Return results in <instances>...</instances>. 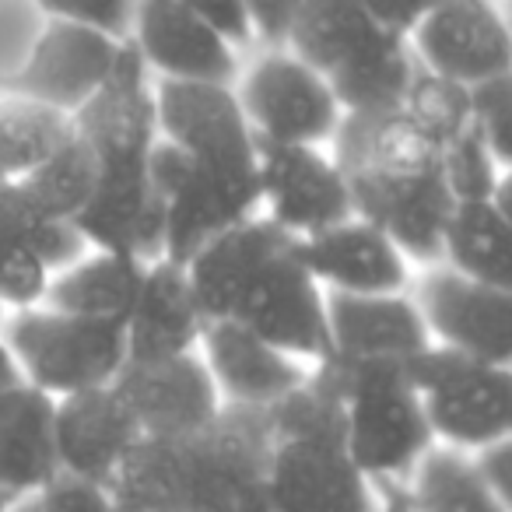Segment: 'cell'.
Wrapping results in <instances>:
<instances>
[{
  "label": "cell",
  "mask_w": 512,
  "mask_h": 512,
  "mask_svg": "<svg viewBox=\"0 0 512 512\" xmlns=\"http://www.w3.org/2000/svg\"><path fill=\"white\" fill-rule=\"evenodd\" d=\"M15 498H8V495H0V512H11V509H15Z\"/></svg>",
  "instance_id": "cell-43"
},
{
  "label": "cell",
  "mask_w": 512,
  "mask_h": 512,
  "mask_svg": "<svg viewBox=\"0 0 512 512\" xmlns=\"http://www.w3.org/2000/svg\"><path fill=\"white\" fill-rule=\"evenodd\" d=\"M183 4L190 15H197L200 22H207L221 39L239 50V46H249L253 36H249V22H246V11H242V0H176Z\"/></svg>",
  "instance_id": "cell-38"
},
{
  "label": "cell",
  "mask_w": 512,
  "mask_h": 512,
  "mask_svg": "<svg viewBox=\"0 0 512 512\" xmlns=\"http://www.w3.org/2000/svg\"><path fill=\"white\" fill-rule=\"evenodd\" d=\"M414 74H418V60L407 39L390 36L376 50L327 74V85L344 116H379L404 106Z\"/></svg>",
  "instance_id": "cell-27"
},
{
  "label": "cell",
  "mask_w": 512,
  "mask_h": 512,
  "mask_svg": "<svg viewBox=\"0 0 512 512\" xmlns=\"http://www.w3.org/2000/svg\"><path fill=\"white\" fill-rule=\"evenodd\" d=\"M235 88V99L260 144H330L344 113L327 78L292 50H264Z\"/></svg>",
  "instance_id": "cell-9"
},
{
  "label": "cell",
  "mask_w": 512,
  "mask_h": 512,
  "mask_svg": "<svg viewBox=\"0 0 512 512\" xmlns=\"http://www.w3.org/2000/svg\"><path fill=\"white\" fill-rule=\"evenodd\" d=\"M267 411L228 407L197 435H144L109 481L116 512H271Z\"/></svg>",
  "instance_id": "cell-2"
},
{
  "label": "cell",
  "mask_w": 512,
  "mask_h": 512,
  "mask_svg": "<svg viewBox=\"0 0 512 512\" xmlns=\"http://www.w3.org/2000/svg\"><path fill=\"white\" fill-rule=\"evenodd\" d=\"M197 351L228 407L271 411L309 379V369L299 358L232 320L204 323Z\"/></svg>",
  "instance_id": "cell-20"
},
{
  "label": "cell",
  "mask_w": 512,
  "mask_h": 512,
  "mask_svg": "<svg viewBox=\"0 0 512 512\" xmlns=\"http://www.w3.org/2000/svg\"><path fill=\"white\" fill-rule=\"evenodd\" d=\"M148 264L113 249H88L78 264L64 267L50 278L43 306L60 313L92 316V320L120 323L134 309Z\"/></svg>",
  "instance_id": "cell-25"
},
{
  "label": "cell",
  "mask_w": 512,
  "mask_h": 512,
  "mask_svg": "<svg viewBox=\"0 0 512 512\" xmlns=\"http://www.w3.org/2000/svg\"><path fill=\"white\" fill-rule=\"evenodd\" d=\"M264 481L271 512H386L379 484L355 467L341 442L274 439Z\"/></svg>",
  "instance_id": "cell-13"
},
{
  "label": "cell",
  "mask_w": 512,
  "mask_h": 512,
  "mask_svg": "<svg viewBox=\"0 0 512 512\" xmlns=\"http://www.w3.org/2000/svg\"><path fill=\"white\" fill-rule=\"evenodd\" d=\"M295 249L316 285L334 295H397L411 278V260L397 242L358 214L295 239Z\"/></svg>",
  "instance_id": "cell-19"
},
{
  "label": "cell",
  "mask_w": 512,
  "mask_h": 512,
  "mask_svg": "<svg viewBox=\"0 0 512 512\" xmlns=\"http://www.w3.org/2000/svg\"><path fill=\"white\" fill-rule=\"evenodd\" d=\"M400 109H404L439 148H446L449 141H456V137L470 127V88L418 67V74H414L411 88H407V99Z\"/></svg>",
  "instance_id": "cell-31"
},
{
  "label": "cell",
  "mask_w": 512,
  "mask_h": 512,
  "mask_svg": "<svg viewBox=\"0 0 512 512\" xmlns=\"http://www.w3.org/2000/svg\"><path fill=\"white\" fill-rule=\"evenodd\" d=\"M141 439V425L116 386L53 400V453L60 477L109 488Z\"/></svg>",
  "instance_id": "cell-18"
},
{
  "label": "cell",
  "mask_w": 512,
  "mask_h": 512,
  "mask_svg": "<svg viewBox=\"0 0 512 512\" xmlns=\"http://www.w3.org/2000/svg\"><path fill=\"white\" fill-rule=\"evenodd\" d=\"M43 29L46 15L36 8V0H0V95L15 88Z\"/></svg>",
  "instance_id": "cell-33"
},
{
  "label": "cell",
  "mask_w": 512,
  "mask_h": 512,
  "mask_svg": "<svg viewBox=\"0 0 512 512\" xmlns=\"http://www.w3.org/2000/svg\"><path fill=\"white\" fill-rule=\"evenodd\" d=\"M411 512H512L509 502L481 481L463 449L432 446L407 477Z\"/></svg>",
  "instance_id": "cell-28"
},
{
  "label": "cell",
  "mask_w": 512,
  "mask_h": 512,
  "mask_svg": "<svg viewBox=\"0 0 512 512\" xmlns=\"http://www.w3.org/2000/svg\"><path fill=\"white\" fill-rule=\"evenodd\" d=\"M123 43L127 39L85 25L46 22L11 92L74 120L113 78Z\"/></svg>",
  "instance_id": "cell-15"
},
{
  "label": "cell",
  "mask_w": 512,
  "mask_h": 512,
  "mask_svg": "<svg viewBox=\"0 0 512 512\" xmlns=\"http://www.w3.org/2000/svg\"><path fill=\"white\" fill-rule=\"evenodd\" d=\"M11 512H43V505H39V498H22Z\"/></svg>",
  "instance_id": "cell-42"
},
{
  "label": "cell",
  "mask_w": 512,
  "mask_h": 512,
  "mask_svg": "<svg viewBox=\"0 0 512 512\" xmlns=\"http://www.w3.org/2000/svg\"><path fill=\"white\" fill-rule=\"evenodd\" d=\"M435 0H362L365 15L379 25L383 32L397 39H407L414 29H418L421 18L432 11Z\"/></svg>",
  "instance_id": "cell-39"
},
{
  "label": "cell",
  "mask_w": 512,
  "mask_h": 512,
  "mask_svg": "<svg viewBox=\"0 0 512 512\" xmlns=\"http://www.w3.org/2000/svg\"><path fill=\"white\" fill-rule=\"evenodd\" d=\"M442 179H446V190L453 197V204H463V200H491L498 193V186L509 179V169L467 127L456 141H449L442 148Z\"/></svg>",
  "instance_id": "cell-32"
},
{
  "label": "cell",
  "mask_w": 512,
  "mask_h": 512,
  "mask_svg": "<svg viewBox=\"0 0 512 512\" xmlns=\"http://www.w3.org/2000/svg\"><path fill=\"white\" fill-rule=\"evenodd\" d=\"M74 130L99 158V186L92 204L74 225L92 249L137 256L144 264L162 260L165 221L148 186V158L158 144L155 81L130 43L99 95L81 113Z\"/></svg>",
  "instance_id": "cell-3"
},
{
  "label": "cell",
  "mask_w": 512,
  "mask_h": 512,
  "mask_svg": "<svg viewBox=\"0 0 512 512\" xmlns=\"http://www.w3.org/2000/svg\"><path fill=\"white\" fill-rule=\"evenodd\" d=\"M330 144L358 218L383 228L407 260L439 264L442 228L453 211L439 144L404 109L344 116Z\"/></svg>",
  "instance_id": "cell-4"
},
{
  "label": "cell",
  "mask_w": 512,
  "mask_h": 512,
  "mask_svg": "<svg viewBox=\"0 0 512 512\" xmlns=\"http://www.w3.org/2000/svg\"><path fill=\"white\" fill-rule=\"evenodd\" d=\"M18 383H22V372H18L8 344H4V337H0V397H4L8 390H15Z\"/></svg>",
  "instance_id": "cell-41"
},
{
  "label": "cell",
  "mask_w": 512,
  "mask_h": 512,
  "mask_svg": "<svg viewBox=\"0 0 512 512\" xmlns=\"http://www.w3.org/2000/svg\"><path fill=\"white\" fill-rule=\"evenodd\" d=\"M249 36L264 50H288V39L299 22L302 0H242Z\"/></svg>",
  "instance_id": "cell-36"
},
{
  "label": "cell",
  "mask_w": 512,
  "mask_h": 512,
  "mask_svg": "<svg viewBox=\"0 0 512 512\" xmlns=\"http://www.w3.org/2000/svg\"><path fill=\"white\" fill-rule=\"evenodd\" d=\"M200 334H204V313L193 299L186 271L172 260H151L134 309L123 320L127 362L190 355L200 348Z\"/></svg>",
  "instance_id": "cell-22"
},
{
  "label": "cell",
  "mask_w": 512,
  "mask_h": 512,
  "mask_svg": "<svg viewBox=\"0 0 512 512\" xmlns=\"http://www.w3.org/2000/svg\"><path fill=\"white\" fill-rule=\"evenodd\" d=\"M428 341L481 362L512 365V292L435 267L418 288Z\"/></svg>",
  "instance_id": "cell-16"
},
{
  "label": "cell",
  "mask_w": 512,
  "mask_h": 512,
  "mask_svg": "<svg viewBox=\"0 0 512 512\" xmlns=\"http://www.w3.org/2000/svg\"><path fill=\"white\" fill-rule=\"evenodd\" d=\"M327 337L337 362L404 365L428 348V330L414 299L397 295H334L327 292Z\"/></svg>",
  "instance_id": "cell-21"
},
{
  "label": "cell",
  "mask_w": 512,
  "mask_h": 512,
  "mask_svg": "<svg viewBox=\"0 0 512 512\" xmlns=\"http://www.w3.org/2000/svg\"><path fill=\"white\" fill-rule=\"evenodd\" d=\"M113 386L141 425V432L155 439L197 435L225 411V400L200 351L158 358V362H127Z\"/></svg>",
  "instance_id": "cell-17"
},
{
  "label": "cell",
  "mask_w": 512,
  "mask_h": 512,
  "mask_svg": "<svg viewBox=\"0 0 512 512\" xmlns=\"http://www.w3.org/2000/svg\"><path fill=\"white\" fill-rule=\"evenodd\" d=\"M407 46L421 71L463 88L512 74V32L491 0H435Z\"/></svg>",
  "instance_id": "cell-12"
},
{
  "label": "cell",
  "mask_w": 512,
  "mask_h": 512,
  "mask_svg": "<svg viewBox=\"0 0 512 512\" xmlns=\"http://www.w3.org/2000/svg\"><path fill=\"white\" fill-rule=\"evenodd\" d=\"M470 460H474L481 481L488 484L502 502L512 505V439H502V442H491V446L474 449Z\"/></svg>",
  "instance_id": "cell-40"
},
{
  "label": "cell",
  "mask_w": 512,
  "mask_h": 512,
  "mask_svg": "<svg viewBox=\"0 0 512 512\" xmlns=\"http://www.w3.org/2000/svg\"><path fill=\"white\" fill-rule=\"evenodd\" d=\"M204 323L232 320L299 362L330 355L327 292L302 267L295 239L264 214L214 235L183 264Z\"/></svg>",
  "instance_id": "cell-1"
},
{
  "label": "cell",
  "mask_w": 512,
  "mask_h": 512,
  "mask_svg": "<svg viewBox=\"0 0 512 512\" xmlns=\"http://www.w3.org/2000/svg\"><path fill=\"white\" fill-rule=\"evenodd\" d=\"M313 372L341 397L344 453L355 467L376 484L407 481L435 439L404 365L323 358Z\"/></svg>",
  "instance_id": "cell-5"
},
{
  "label": "cell",
  "mask_w": 512,
  "mask_h": 512,
  "mask_svg": "<svg viewBox=\"0 0 512 512\" xmlns=\"http://www.w3.org/2000/svg\"><path fill=\"white\" fill-rule=\"evenodd\" d=\"M0 337L22 383L53 400L113 386L127 369V337L120 323L32 306L4 316Z\"/></svg>",
  "instance_id": "cell-7"
},
{
  "label": "cell",
  "mask_w": 512,
  "mask_h": 512,
  "mask_svg": "<svg viewBox=\"0 0 512 512\" xmlns=\"http://www.w3.org/2000/svg\"><path fill=\"white\" fill-rule=\"evenodd\" d=\"M435 446L474 453L512 439V365L428 344L404 362Z\"/></svg>",
  "instance_id": "cell-8"
},
{
  "label": "cell",
  "mask_w": 512,
  "mask_h": 512,
  "mask_svg": "<svg viewBox=\"0 0 512 512\" xmlns=\"http://www.w3.org/2000/svg\"><path fill=\"white\" fill-rule=\"evenodd\" d=\"M127 43L155 81L235 85L239 50L176 0H134Z\"/></svg>",
  "instance_id": "cell-14"
},
{
  "label": "cell",
  "mask_w": 512,
  "mask_h": 512,
  "mask_svg": "<svg viewBox=\"0 0 512 512\" xmlns=\"http://www.w3.org/2000/svg\"><path fill=\"white\" fill-rule=\"evenodd\" d=\"M22 186L46 214L78 221L85 207L92 204L95 186H99V158H95L92 144L74 130L64 141V148L50 162L39 165Z\"/></svg>",
  "instance_id": "cell-30"
},
{
  "label": "cell",
  "mask_w": 512,
  "mask_h": 512,
  "mask_svg": "<svg viewBox=\"0 0 512 512\" xmlns=\"http://www.w3.org/2000/svg\"><path fill=\"white\" fill-rule=\"evenodd\" d=\"M74 134V120L25 95H0V183H25Z\"/></svg>",
  "instance_id": "cell-29"
},
{
  "label": "cell",
  "mask_w": 512,
  "mask_h": 512,
  "mask_svg": "<svg viewBox=\"0 0 512 512\" xmlns=\"http://www.w3.org/2000/svg\"><path fill=\"white\" fill-rule=\"evenodd\" d=\"M256 186L264 218L288 239H309L355 214L334 155L313 144H260Z\"/></svg>",
  "instance_id": "cell-11"
},
{
  "label": "cell",
  "mask_w": 512,
  "mask_h": 512,
  "mask_svg": "<svg viewBox=\"0 0 512 512\" xmlns=\"http://www.w3.org/2000/svg\"><path fill=\"white\" fill-rule=\"evenodd\" d=\"M39 505L43 512H116L113 498L99 484L71 481V477H57L39 491Z\"/></svg>",
  "instance_id": "cell-37"
},
{
  "label": "cell",
  "mask_w": 512,
  "mask_h": 512,
  "mask_svg": "<svg viewBox=\"0 0 512 512\" xmlns=\"http://www.w3.org/2000/svg\"><path fill=\"white\" fill-rule=\"evenodd\" d=\"M470 130L509 169L512 162V74L470 88Z\"/></svg>",
  "instance_id": "cell-34"
},
{
  "label": "cell",
  "mask_w": 512,
  "mask_h": 512,
  "mask_svg": "<svg viewBox=\"0 0 512 512\" xmlns=\"http://www.w3.org/2000/svg\"><path fill=\"white\" fill-rule=\"evenodd\" d=\"M158 134L193 158L207 183L242 214H260L256 162L260 141L249 130L232 85L155 81Z\"/></svg>",
  "instance_id": "cell-6"
},
{
  "label": "cell",
  "mask_w": 512,
  "mask_h": 512,
  "mask_svg": "<svg viewBox=\"0 0 512 512\" xmlns=\"http://www.w3.org/2000/svg\"><path fill=\"white\" fill-rule=\"evenodd\" d=\"M57 477L53 397L18 383L0 397V495L36 498Z\"/></svg>",
  "instance_id": "cell-23"
},
{
  "label": "cell",
  "mask_w": 512,
  "mask_h": 512,
  "mask_svg": "<svg viewBox=\"0 0 512 512\" xmlns=\"http://www.w3.org/2000/svg\"><path fill=\"white\" fill-rule=\"evenodd\" d=\"M36 8L46 15V22L85 25L116 39H127L134 18V0H36Z\"/></svg>",
  "instance_id": "cell-35"
},
{
  "label": "cell",
  "mask_w": 512,
  "mask_h": 512,
  "mask_svg": "<svg viewBox=\"0 0 512 512\" xmlns=\"http://www.w3.org/2000/svg\"><path fill=\"white\" fill-rule=\"evenodd\" d=\"M383 39H390V32L365 15L362 0H302L288 50L327 78L337 67L376 50Z\"/></svg>",
  "instance_id": "cell-26"
},
{
  "label": "cell",
  "mask_w": 512,
  "mask_h": 512,
  "mask_svg": "<svg viewBox=\"0 0 512 512\" xmlns=\"http://www.w3.org/2000/svg\"><path fill=\"white\" fill-rule=\"evenodd\" d=\"M88 239L74 221L53 218L22 183H0V306L4 316L43 306L57 271L78 264Z\"/></svg>",
  "instance_id": "cell-10"
},
{
  "label": "cell",
  "mask_w": 512,
  "mask_h": 512,
  "mask_svg": "<svg viewBox=\"0 0 512 512\" xmlns=\"http://www.w3.org/2000/svg\"><path fill=\"white\" fill-rule=\"evenodd\" d=\"M0 320H4V306H0Z\"/></svg>",
  "instance_id": "cell-44"
},
{
  "label": "cell",
  "mask_w": 512,
  "mask_h": 512,
  "mask_svg": "<svg viewBox=\"0 0 512 512\" xmlns=\"http://www.w3.org/2000/svg\"><path fill=\"white\" fill-rule=\"evenodd\" d=\"M439 264L470 281L512 292L509 179L498 186V193L491 200H463V204H453L446 228H442Z\"/></svg>",
  "instance_id": "cell-24"
}]
</instances>
